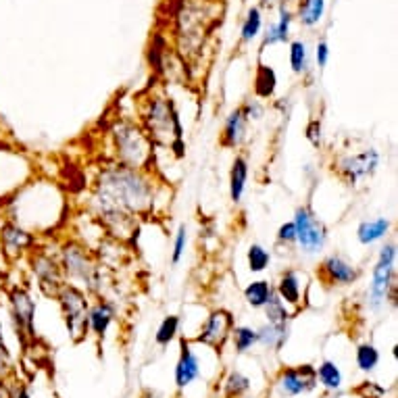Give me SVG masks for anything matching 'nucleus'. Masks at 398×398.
I'll return each mask as SVG.
<instances>
[{
	"mask_svg": "<svg viewBox=\"0 0 398 398\" xmlns=\"http://www.w3.org/2000/svg\"><path fill=\"white\" fill-rule=\"evenodd\" d=\"M294 17L306 30L317 28L326 17V0H300L298 9L294 11Z\"/></svg>",
	"mask_w": 398,
	"mask_h": 398,
	"instance_id": "a878e982",
	"label": "nucleus"
},
{
	"mask_svg": "<svg viewBox=\"0 0 398 398\" xmlns=\"http://www.w3.org/2000/svg\"><path fill=\"white\" fill-rule=\"evenodd\" d=\"M180 326H182L180 315H167L165 320L161 322V326H158L156 334H154V342H156L158 346H169V344L178 338Z\"/></svg>",
	"mask_w": 398,
	"mask_h": 398,
	"instance_id": "473e14b6",
	"label": "nucleus"
},
{
	"mask_svg": "<svg viewBox=\"0 0 398 398\" xmlns=\"http://www.w3.org/2000/svg\"><path fill=\"white\" fill-rule=\"evenodd\" d=\"M200 357L192 350L190 340H182L180 342V359L176 365V386L180 390L188 388L192 381H196L200 377Z\"/></svg>",
	"mask_w": 398,
	"mask_h": 398,
	"instance_id": "aec40b11",
	"label": "nucleus"
},
{
	"mask_svg": "<svg viewBox=\"0 0 398 398\" xmlns=\"http://www.w3.org/2000/svg\"><path fill=\"white\" fill-rule=\"evenodd\" d=\"M317 386V371L313 365H296L284 367L277 375V388L284 396H298L306 394Z\"/></svg>",
	"mask_w": 398,
	"mask_h": 398,
	"instance_id": "a211bd4d",
	"label": "nucleus"
},
{
	"mask_svg": "<svg viewBox=\"0 0 398 398\" xmlns=\"http://www.w3.org/2000/svg\"><path fill=\"white\" fill-rule=\"evenodd\" d=\"M225 398H238V396H225Z\"/></svg>",
	"mask_w": 398,
	"mask_h": 398,
	"instance_id": "8fccbe9b",
	"label": "nucleus"
},
{
	"mask_svg": "<svg viewBox=\"0 0 398 398\" xmlns=\"http://www.w3.org/2000/svg\"><path fill=\"white\" fill-rule=\"evenodd\" d=\"M165 188V182H158L152 169H132L113 163L98 171L90 194L142 219L156 213Z\"/></svg>",
	"mask_w": 398,
	"mask_h": 398,
	"instance_id": "f257e3e1",
	"label": "nucleus"
},
{
	"mask_svg": "<svg viewBox=\"0 0 398 398\" xmlns=\"http://www.w3.org/2000/svg\"><path fill=\"white\" fill-rule=\"evenodd\" d=\"M306 140L315 146V148H320L322 146V140H324V127H322V121L320 119H313L308 121L306 125Z\"/></svg>",
	"mask_w": 398,
	"mask_h": 398,
	"instance_id": "79ce46f5",
	"label": "nucleus"
},
{
	"mask_svg": "<svg viewBox=\"0 0 398 398\" xmlns=\"http://www.w3.org/2000/svg\"><path fill=\"white\" fill-rule=\"evenodd\" d=\"M117 317V306L115 302L98 296L94 304L88 306V330L96 336V338H105L111 324Z\"/></svg>",
	"mask_w": 398,
	"mask_h": 398,
	"instance_id": "412c9836",
	"label": "nucleus"
},
{
	"mask_svg": "<svg viewBox=\"0 0 398 398\" xmlns=\"http://www.w3.org/2000/svg\"><path fill=\"white\" fill-rule=\"evenodd\" d=\"M263 308H265V317L269 324H288L290 317L294 315V311H288V304L275 292Z\"/></svg>",
	"mask_w": 398,
	"mask_h": 398,
	"instance_id": "72a5a7b5",
	"label": "nucleus"
},
{
	"mask_svg": "<svg viewBox=\"0 0 398 398\" xmlns=\"http://www.w3.org/2000/svg\"><path fill=\"white\" fill-rule=\"evenodd\" d=\"M357 394L363 396V398H381L384 396V388H379L373 381H363L361 388L357 390Z\"/></svg>",
	"mask_w": 398,
	"mask_h": 398,
	"instance_id": "c03bdc74",
	"label": "nucleus"
},
{
	"mask_svg": "<svg viewBox=\"0 0 398 398\" xmlns=\"http://www.w3.org/2000/svg\"><path fill=\"white\" fill-rule=\"evenodd\" d=\"M223 384H225L223 390H225L227 396H238V398H240L244 392L251 390V379H249L244 373H240V371H231V373L225 377Z\"/></svg>",
	"mask_w": 398,
	"mask_h": 398,
	"instance_id": "e433bc0d",
	"label": "nucleus"
},
{
	"mask_svg": "<svg viewBox=\"0 0 398 398\" xmlns=\"http://www.w3.org/2000/svg\"><path fill=\"white\" fill-rule=\"evenodd\" d=\"M396 255L398 253L394 242L384 244L377 253L367 290V302L373 311H379L386 300L396 304Z\"/></svg>",
	"mask_w": 398,
	"mask_h": 398,
	"instance_id": "6e6552de",
	"label": "nucleus"
},
{
	"mask_svg": "<svg viewBox=\"0 0 398 398\" xmlns=\"http://www.w3.org/2000/svg\"><path fill=\"white\" fill-rule=\"evenodd\" d=\"M261 32H263V11L259 7H251L240 28V42L251 44L261 36Z\"/></svg>",
	"mask_w": 398,
	"mask_h": 398,
	"instance_id": "c756f323",
	"label": "nucleus"
},
{
	"mask_svg": "<svg viewBox=\"0 0 398 398\" xmlns=\"http://www.w3.org/2000/svg\"><path fill=\"white\" fill-rule=\"evenodd\" d=\"M140 125L148 134L154 146L169 148L176 158L186 156L184 142V125L178 107L165 94H150L142 101L140 109Z\"/></svg>",
	"mask_w": 398,
	"mask_h": 398,
	"instance_id": "20e7f679",
	"label": "nucleus"
},
{
	"mask_svg": "<svg viewBox=\"0 0 398 398\" xmlns=\"http://www.w3.org/2000/svg\"><path fill=\"white\" fill-rule=\"evenodd\" d=\"M30 269L34 273V280L38 282V288L46 296H56L59 288L65 284L59 259L52 257L46 251H32L30 253Z\"/></svg>",
	"mask_w": 398,
	"mask_h": 398,
	"instance_id": "4468645a",
	"label": "nucleus"
},
{
	"mask_svg": "<svg viewBox=\"0 0 398 398\" xmlns=\"http://www.w3.org/2000/svg\"><path fill=\"white\" fill-rule=\"evenodd\" d=\"M9 365H11V357H9L7 346L3 344V334H0V377L9 371Z\"/></svg>",
	"mask_w": 398,
	"mask_h": 398,
	"instance_id": "a18cd8bd",
	"label": "nucleus"
},
{
	"mask_svg": "<svg viewBox=\"0 0 398 398\" xmlns=\"http://www.w3.org/2000/svg\"><path fill=\"white\" fill-rule=\"evenodd\" d=\"M249 125H251V121L247 119L244 111H242L240 107H235V109L225 117L219 144H221L223 148H240V146L247 142V138H249Z\"/></svg>",
	"mask_w": 398,
	"mask_h": 398,
	"instance_id": "6ab92c4d",
	"label": "nucleus"
},
{
	"mask_svg": "<svg viewBox=\"0 0 398 398\" xmlns=\"http://www.w3.org/2000/svg\"><path fill=\"white\" fill-rule=\"evenodd\" d=\"M38 244V235L17 225L11 219L0 223V249L9 261H17L19 257L32 253Z\"/></svg>",
	"mask_w": 398,
	"mask_h": 398,
	"instance_id": "2eb2a0df",
	"label": "nucleus"
},
{
	"mask_svg": "<svg viewBox=\"0 0 398 398\" xmlns=\"http://www.w3.org/2000/svg\"><path fill=\"white\" fill-rule=\"evenodd\" d=\"M294 227H296V247L304 255H320L326 251L330 242L328 225L313 213L311 207L302 205L294 211Z\"/></svg>",
	"mask_w": 398,
	"mask_h": 398,
	"instance_id": "9d476101",
	"label": "nucleus"
},
{
	"mask_svg": "<svg viewBox=\"0 0 398 398\" xmlns=\"http://www.w3.org/2000/svg\"><path fill=\"white\" fill-rule=\"evenodd\" d=\"M231 330H233V315L225 308H215L209 313V317L205 320V324L194 340L198 344L219 353L223 348V344L227 342V338L231 336Z\"/></svg>",
	"mask_w": 398,
	"mask_h": 398,
	"instance_id": "dca6fc26",
	"label": "nucleus"
},
{
	"mask_svg": "<svg viewBox=\"0 0 398 398\" xmlns=\"http://www.w3.org/2000/svg\"><path fill=\"white\" fill-rule=\"evenodd\" d=\"M240 109L244 111V115H247V119L249 121H259V119H263V115H265V103L261 101V98H257V96H249L242 105H240Z\"/></svg>",
	"mask_w": 398,
	"mask_h": 398,
	"instance_id": "ea45409f",
	"label": "nucleus"
},
{
	"mask_svg": "<svg viewBox=\"0 0 398 398\" xmlns=\"http://www.w3.org/2000/svg\"><path fill=\"white\" fill-rule=\"evenodd\" d=\"M54 298L59 300V306L63 311L65 326H67L71 340L82 342L88 336V306H90L88 292L75 284L65 282L59 288Z\"/></svg>",
	"mask_w": 398,
	"mask_h": 398,
	"instance_id": "1a4fd4ad",
	"label": "nucleus"
},
{
	"mask_svg": "<svg viewBox=\"0 0 398 398\" xmlns=\"http://www.w3.org/2000/svg\"><path fill=\"white\" fill-rule=\"evenodd\" d=\"M9 306L11 317L15 322V328L23 342L34 340V322H36V300L32 298V292L25 286H13L9 288Z\"/></svg>",
	"mask_w": 398,
	"mask_h": 398,
	"instance_id": "ddd939ff",
	"label": "nucleus"
},
{
	"mask_svg": "<svg viewBox=\"0 0 398 398\" xmlns=\"http://www.w3.org/2000/svg\"><path fill=\"white\" fill-rule=\"evenodd\" d=\"M59 265L65 282L75 284L88 294H101L105 271L96 255L79 240H65L59 249Z\"/></svg>",
	"mask_w": 398,
	"mask_h": 398,
	"instance_id": "423d86ee",
	"label": "nucleus"
},
{
	"mask_svg": "<svg viewBox=\"0 0 398 398\" xmlns=\"http://www.w3.org/2000/svg\"><path fill=\"white\" fill-rule=\"evenodd\" d=\"M140 398H156V394H154L152 390H144V392L140 394Z\"/></svg>",
	"mask_w": 398,
	"mask_h": 398,
	"instance_id": "49530a36",
	"label": "nucleus"
},
{
	"mask_svg": "<svg viewBox=\"0 0 398 398\" xmlns=\"http://www.w3.org/2000/svg\"><path fill=\"white\" fill-rule=\"evenodd\" d=\"M247 261H249V269L251 273H263L269 269L271 265V253L263 247V244H251L249 253H247Z\"/></svg>",
	"mask_w": 398,
	"mask_h": 398,
	"instance_id": "f704fd0d",
	"label": "nucleus"
},
{
	"mask_svg": "<svg viewBox=\"0 0 398 398\" xmlns=\"http://www.w3.org/2000/svg\"><path fill=\"white\" fill-rule=\"evenodd\" d=\"M273 296V284L269 280H255L244 288V300L253 308H263Z\"/></svg>",
	"mask_w": 398,
	"mask_h": 398,
	"instance_id": "c85d7f7f",
	"label": "nucleus"
},
{
	"mask_svg": "<svg viewBox=\"0 0 398 398\" xmlns=\"http://www.w3.org/2000/svg\"><path fill=\"white\" fill-rule=\"evenodd\" d=\"M302 280H304V275H302L298 269H294V267L284 269V271L280 273L275 286H273V292H275L286 304L298 308V306L304 302V296H302Z\"/></svg>",
	"mask_w": 398,
	"mask_h": 398,
	"instance_id": "4be33fe9",
	"label": "nucleus"
},
{
	"mask_svg": "<svg viewBox=\"0 0 398 398\" xmlns=\"http://www.w3.org/2000/svg\"><path fill=\"white\" fill-rule=\"evenodd\" d=\"M292 21H294V11L288 7L286 0H280V3H277V19L267 28L265 38H263V48L288 42L290 40V30H292Z\"/></svg>",
	"mask_w": 398,
	"mask_h": 398,
	"instance_id": "5701e85b",
	"label": "nucleus"
},
{
	"mask_svg": "<svg viewBox=\"0 0 398 398\" xmlns=\"http://www.w3.org/2000/svg\"><path fill=\"white\" fill-rule=\"evenodd\" d=\"M186 249H188V227H186V223H182L174 235V247H171V263L174 265L182 263V259L186 257Z\"/></svg>",
	"mask_w": 398,
	"mask_h": 398,
	"instance_id": "58836bf2",
	"label": "nucleus"
},
{
	"mask_svg": "<svg viewBox=\"0 0 398 398\" xmlns=\"http://www.w3.org/2000/svg\"><path fill=\"white\" fill-rule=\"evenodd\" d=\"M275 240H277V244H282V247H290V249L296 247V227H294V221H292V219L280 225Z\"/></svg>",
	"mask_w": 398,
	"mask_h": 398,
	"instance_id": "a19ab883",
	"label": "nucleus"
},
{
	"mask_svg": "<svg viewBox=\"0 0 398 398\" xmlns=\"http://www.w3.org/2000/svg\"><path fill=\"white\" fill-rule=\"evenodd\" d=\"M288 61H290V69L296 75H306L311 69V59H308V48L306 42L302 40H292L288 46Z\"/></svg>",
	"mask_w": 398,
	"mask_h": 398,
	"instance_id": "7c9ffc66",
	"label": "nucleus"
},
{
	"mask_svg": "<svg viewBox=\"0 0 398 398\" xmlns=\"http://www.w3.org/2000/svg\"><path fill=\"white\" fill-rule=\"evenodd\" d=\"M0 282H3V280H0ZM0 296H3V284H0Z\"/></svg>",
	"mask_w": 398,
	"mask_h": 398,
	"instance_id": "09e8293b",
	"label": "nucleus"
},
{
	"mask_svg": "<svg viewBox=\"0 0 398 398\" xmlns=\"http://www.w3.org/2000/svg\"><path fill=\"white\" fill-rule=\"evenodd\" d=\"M381 163V154L377 148H365L361 152L355 154H342L334 161V171L338 174V178L348 184V186H357L369 178L375 176V171L379 169Z\"/></svg>",
	"mask_w": 398,
	"mask_h": 398,
	"instance_id": "f8f14e48",
	"label": "nucleus"
},
{
	"mask_svg": "<svg viewBox=\"0 0 398 398\" xmlns=\"http://www.w3.org/2000/svg\"><path fill=\"white\" fill-rule=\"evenodd\" d=\"M317 275L322 277L328 286H353L361 277V269L350 263L344 255L332 253L328 255L317 269Z\"/></svg>",
	"mask_w": 398,
	"mask_h": 398,
	"instance_id": "f3484780",
	"label": "nucleus"
},
{
	"mask_svg": "<svg viewBox=\"0 0 398 398\" xmlns=\"http://www.w3.org/2000/svg\"><path fill=\"white\" fill-rule=\"evenodd\" d=\"M261 3H263V5H269V3H271V0H261Z\"/></svg>",
	"mask_w": 398,
	"mask_h": 398,
	"instance_id": "de8ad7c7",
	"label": "nucleus"
},
{
	"mask_svg": "<svg viewBox=\"0 0 398 398\" xmlns=\"http://www.w3.org/2000/svg\"><path fill=\"white\" fill-rule=\"evenodd\" d=\"M65 215V194L54 182L48 180H30L7 200V219L36 235L56 229Z\"/></svg>",
	"mask_w": 398,
	"mask_h": 398,
	"instance_id": "f03ea898",
	"label": "nucleus"
},
{
	"mask_svg": "<svg viewBox=\"0 0 398 398\" xmlns=\"http://www.w3.org/2000/svg\"><path fill=\"white\" fill-rule=\"evenodd\" d=\"M315 371H317V381H322V386L326 390L336 392L342 388V371L334 361H330V359L322 361V365L315 367Z\"/></svg>",
	"mask_w": 398,
	"mask_h": 398,
	"instance_id": "2f4dec72",
	"label": "nucleus"
},
{
	"mask_svg": "<svg viewBox=\"0 0 398 398\" xmlns=\"http://www.w3.org/2000/svg\"><path fill=\"white\" fill-rule=\"evenodd\" d=\"M277 90V75L269 65H259L255 71V96L261 101H269Z\"/></svg>",
	"mask_w": 398,
	"mask_h": 398,
	"instance_id": "cd10ccee",
	"label": "nucleus"
},
{
	"mask_svg": "<svg viewBox=\"0 0 398 398\" xmlns=\"http://www.w3.org/2000/svg\"><path fill=\"white\" fill-rule=\"evenodd\" d=\"M390 219L388 217H375V219H365L357 225V240L363 247H373L381 242L384 238L390 233Z\"/></svg>",
	"mask_w": 398,
	"mask_h": 398,
	"instance_id": "393cba45",
	"label": "nucleus"
},
{
	"mask_svg": "<svg viewBox=\"0 0 398 398\" xmlns=\"http://www.w3.org/2000/svg\"><path fill=\"white\" fill-rule=\"evenodd\" d=\"M249 158L244 154H235L231 169H229V200L233 205H240L247 192V184H249Z\"/></svg>",
	"mask_w": 398,
	"mask_h": 398,
	"instance_id": "b1692460",
	"label": "nucleus"
},
{
	"mask_svg": "<svg viewBox=\"0 0 398 398\" xmlns=\"http://www.w3.org/2000/svg\"><path fill=\"white\" fill-rule=\"evenodd\" d=\"M223 5L219 0H180L174 11V36L176 52L184 61H192L200 54L207 36L221 21Z\"/></svg>",
	"mask_w": 398,
	"mask_h": 398,
	"instance_id": "7ed1b4c3",
	"label": "nucleus"
},
{
	"mask_svg": "<svg viewBox=\"0 0 398 398\" xmlns=\"http://www.w3.org/2000/svg\"><path fill=\"white\" fill-rule=\"evenodd\" d=\"M34 176V165L23 152L0 146V200H9Z\"/></svg>",
	"mask_w": 398,
	"mask_h": 398,
	"instance_id": "9b49d317",
	"label": "nucleus"
},
{
	"mask_svg": "<svg viewBox=\"0 0 398 398\" xmlns=\"http://www.w3.org/2000/svg\"><path fill=\"white\" fill-rule=\"evenodd\" d=\"M231 338H233V348L238 355L249 353L255 344H257V330L249 328V326H238L231 330Z\"/></svg>",
	"mask_w": 398,
	"mask_h": 398,
	"instance_id": "c9c22d12",
	"label": "nucleus"
},
{
	"mask_svg": "<svg viewBox=\"0 0 398 398\" xmlns=\"http://www.w3.org/2000/svg\"><path fill=\"white\" fill-rule=\"evenodd\" d=\"M377 363H379V350L373 344L365 342L357 348V367L361 371H373Z\"/></svg>",
	"mask_w": 398,
	"mask_h": 398,
	"instance_id": "4c0bfd02",
	"label": "nucleus"
},
{
	"mask_svg": "<svg viewBox=\"0 0 398 398\" xmlns=\"http://www.w3.org/2000/svg\"><path fill=\"white\" fill-rule=\"evenodd\" d=\"M315 63L320 69H324L330 63V44L326 40H322L320 44L315 46Z\"/></svg>",
	"mask_w": 398,
	"mask_h": 398,
	"instance_id": "37998d69",
	"label": "nucleus"
},
{
	"mask_svg": "<svg viewBox=\"0 0 398 398\" xmlns=\"http://www.w3.org/2000/svg\"><path fill=\"white\" fill-rule=\"evenodd\" d=\"M88 211L92 213V217L98 221L105 235L111 238V240H115L119 244H129L138 235L140 217H136L103 198H96L92 194L88 198Z\"/></svg>",
	"mask_w": 398,
	"mask_h": 398,
	"instance_id": "0eeeda50",
	"label": "nucleus"
},
{
	"mask_svg": "<svg viewBox=\"0 0 398 398\" xmlns=\"http://www.w3.org/2000/svg\"><path fill=\"white\" fill-rule=\"evenodd\" d=\"M257 344H263L265 348H271V350H280L288 338H290V328L288 324H265L257 330Z\"/></svg>",
	"mask_w": 398,
	"mask_h": 398,
	"instance_id": "bb28decb",
	"label": "nucleus"
},
{
	"mask_svg": "<svg viewBox=\"0 0 398 398\" xmlns=\"http://www.w3.org/2000/svg\"><path fill=\"white\" fill-rule=\"evenodd\" d=\"M109 138L115 163L132 169H152L154 144L138 121L129 117L115 119L109 127Z\"/></svg>",
	"mask_w": 398,
	"mask_h": 398,
	"instance_id": "39448f33",
	"label": "nucleus"
}]
</instances>
